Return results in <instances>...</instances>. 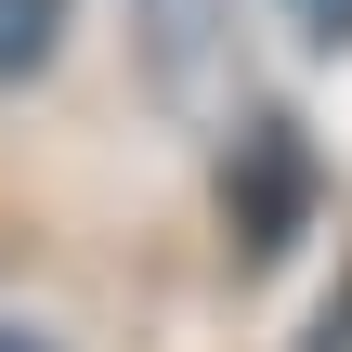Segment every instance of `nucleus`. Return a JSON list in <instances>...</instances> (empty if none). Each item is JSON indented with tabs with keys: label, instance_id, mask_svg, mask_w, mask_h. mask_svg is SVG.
<instances>
[{
	"label": "nucleus",
	"instance_id": "f257e3e1",
	"mask_svg": "<svg viewBox=\"0 0 352 352\" xmlns=\"http://www.w3.org/2000/svg\"><path fill=\"white\" fill-rule=\"evenodd\" d=\"M222 26H235V0H131L144 78H157L170 104H196V91H209V65H222Z\"/></svg>",
	"mask_w": 352,
	"mask_h": 352
},
{
	"label": "nucleus",
	"instance_id": "f03ea898",
	"mask_svg": "<svg viewBox=\"0 0 352 352\" xmlns=\"http://www.w3.org/2000/svg\"><path fill=\"white\" fill-rule=\"evenodd\" d=\"M52 39H65V0H0V91H13V78H39V65H52Z\"/></svg>",
	"mask_w": 352,
	"mask_h": 352
}]
</instances>
